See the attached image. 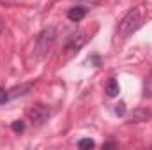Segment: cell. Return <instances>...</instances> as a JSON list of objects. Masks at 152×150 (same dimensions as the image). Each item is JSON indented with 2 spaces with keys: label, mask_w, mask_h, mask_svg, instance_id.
Segmentation results:
<instances>
[{
  "label": "cell",
  "mask_w": 152,
  "mask_h": 150,
  "mask_svg": "<svg viewBox=\"0 0 152 150\" xmlns=\"http://www.w3.org/2000/svg\"><path fill=\"white\" fill-rule=\"evenodd\" d=\"M143 20H145V14H143V9H142V7L131 9V11L122 18V21L118 23L117 37L126 39L127 36H131L133 32H136V30L143 25Z\"/></svg>",
  "instance_id": "6da1fadb"
},
{
  "label": "cell",
  "mask_w": 152,
  "mask_h": 150,
  "mask_svg": "<svg viewBox=\"0 0 152 150\" xmlns=\"http://www.w3.org/2000/svg\"><path fill=\"white\" fill-rule=\"evenodd\" d=\"M53 41H55V28H53V27L44 28V30L39 34L37 39H36V51H37L39 57H44V55L50 51Z\"/></svg>",
  "instance_id": "7a4b0ae2"
},
{
  "label": "cell",
  "mask_w": 152,
  "mask_h": 150,
  "mask_svg": "<svg viewBox=\"0 0 152 150\" xmlns=\"http://www.w3.org/2000/svg\"><path fill=\"white\" fill-rule=\"evenodd\" d=\"M28 117H30V120L36 124V125H41V124H44L48 118H50V108L48 106H41V104H36V106H32L30 110H28Z\"/></svg>",
  "instance_id": "3957f363"
},
{
  "label": "cell",
  "mask_w": 152,
  "mask_h": 150,
  "mask_svg": "<svg viewBox=\"0 0 152 150\" xmlns=\"http://www.w3.org/2000/svg\"><path fill=\"white\" fill-rule=\"evenodd\" d=\"M85 14H87V9L85 7H81V5H76V7H71L69 11H67V18L71 20V21H81L83 18H85Z\"/></svg>",
  "instance_id": "277c9868"
},
{
  "label": "cell",
  "mask_w": 152,
  "mask_h": 150,
  "mask_svg": "<svg viewBox=\"0 0 152 150\" xmlns=\"http://www.w3.org/2000/svg\"><path fill=\"white\" fill-rule=\"evenodd\" d=\"M32 83H23V85H18V87H14V88H11L9 90V97L11 99H14V97H20V95H25V94H28L30 90H32Z\"/></svg>",
  "instance_id": "5b68a950"
},
{
  "label": "cell",
  "mask_w": 152,
  "mask_h": 150,
  "mask_svg": "<svg viewBox=\"0 0 152 150\" xmlns=\"http://www.w3.org/2000/svg\"><path fill=\"white\" fill-rule=\"evenodd\" d=\"M118 92H120V87H118L117 79H115V78H110V81H108V85H106V94H108V97L118 95Z\"/></svg>",
  "instance_id": "8992f818"
},
{
  "label": "cell",
  "mask_w": 152,
  "mask_h": 150,
  "mask_svg": "<svg viewBox=\"0 0 152 150\" xmlns=\"http://www.w3.org/2000/svg\"><path fill=\"white\" fill-rule=\"evenodd\" d=\"M94 147H96V143L90 138H83L78 141V149H94Z\"/></svg>",
  "instance_id": "52a82bcc"
},
{
  "label": "cell",
  "mask_w": 152,
  "mask_h": 150,
  "mask_svg": "<svg viewBox=\"0 0 152 150\" xmlns=\"http://www.w3.org/2000/svg\"><path fill=\"white\" fill-rule=\"evenodd\" d=\"M11 129H12L14 133H23V131H25V122H21V120H14V122L11 124Z\"/></svg>",
  "instance_id": "ba28073f"
},
{
  "label": "cell",
  "mask_w": 152,
  "mask_h": 150,
  "mask_svg": "<svg viewBox=\"0 0 152 150\" xmlns=\"http://www.w3.org/2000/svg\"><path fill=\"white\" fill-rule=\"evenodd\" d=\"M151 115H149V111H143V110H138V111L133 115V120L134 122H142V120H145V118H149Z\"/></svg>",
  "instance_id": "9c48e42d"
},
{
  "label": "cell",
  "mask_w": 152,
  "mask_h": 150,
  "mask_svg": "<svg viewBox=\"0 0 152 150\" xmlns=\"http://www.w3.org/2000/svg\"><path fill=\"white\" fill-rule=\"evenodd\" d=\"M9 99H11V97H9V92H7L4 87H0V104H5Z\"/></svg>",
  "instance_id": "30bf717a"
},
{
  "label": "cell",
  "mask_w": 152,
  "mask_h": 150,
  "mask_svg": "<svg viewBox=\"0 0 152 150\" xmlns=\"http://www.w3.org/2000/svg\"><path fill=\"white\" fill-rule=\"evenodd\" d=\"M115 115H118V117H124L126 115V104L124 103H118L115 106Z\"/></svg>",
  "instance_id": "8fae6325"
},
{
  "label": "cell",
  "mask_w": 152,
  "mask_h": 150,
  "mask_svg": "<svg viewBox=\"0 0 152 150\" xmlns=\"http://www.w3.org/2000/svg\"><path fill=\"white\" fill-rule=\"evenodd\" d=\"M117 147V143H104L103 145V149H115Z\"/></svg>",
  "instance_id": "7c38bea8"
},
{
  "label": "cell",
  "mask_w": 152,
  "mask_h": 150,
  "mask_svg": "<svg viewBox=\"0 0 152 150\" xmlns=\"http://www.w3.org/2000/svg\"><path fill=\"white\" fill-rule=\"evenodd\" d=\"M4 30V23H2V20H0V32Z\"/></svg>",
  "instance_id": "4fadbf2b"
}]
</instances>
